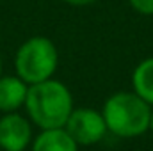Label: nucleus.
Returning a JSON list of instances; mask_svg holds the SVG:
<instances>
[{"label":"nucleus","mask_w":153,"mask_h":151,"mask_svg":"<svg viewBox=\"0 0 153 151\" xmlns=\"http://www.w3.org/2000/svg\"><path fill=\"white\" fill-rule=\"evenodd\" d=\"M23 107L30 121L41 130L64 128L73 110V96L62 82L48 78L29 85Z\"/></svg>","instance_id":"f257e3e1"},{"label":"nucleus","mask_w":153,"mask_h":151,"mask_svg":"<svg viewBox=\"0 0 153 151\" xmlns=\"http://www.w3.org/2000/svg\"><path fill=\"white\" fill-rule=\"evenodd\" d=\"M102 114L107 124V132H112L121 139H134L150 130L152 105L134 91H119L109 96L103 103Z\"/></svg>","instance_id":"f03ea898"},{"label":"nucleus","mask_w":153,"mask_h":151,"mask_svg":"<svg viewBox=\"0 0 153 151\" xmlns=\"http://www.w3.org/2000/svg\"><path fill=\"white\" fill-rule=\"evenodd\" d=\"M59 64V53L53 41L43 36L27 39L16 52L14 70L27 85L52 78Z\"/></svg>","instance_id":"7ed1b4c3"},{"label":"nucleus","mask_w":153,"mask_h":151,"mask_svg":"<svg viewBox=\"0 0 153 151\" xmlns=\"http://www.w3.org/2000/svg\"><path fill=\"white\" fill-rule=\"evenodd\" d=\"M64 130L78 146H93L105 137L107 124L103 114L94 109H73L64 124Z\"/></svg>","instance_id":"20e7f679"},{"label":"nucleus","mask_w":153,"mask_h":151,"mask_svg":"<svg viewBox=\"0 0 153 151\" xmlns=\"http://www.w3.org/2000/svg\"><path fill=\"white\" fill-rule=\"evenodd\" d=\"M32 141L30 121L18 112H5L0 117V150L25 151Z\"/></svg>","instance_id":"39448f33"},{"label":"nucleus","mask_w":153,"mask_h":151,"mask_svg":"<svg viewBox=\"0 0 153 151\" xmlns=\"http://www.w3.org/2000/svg\"><path fill=\"white\" fill-rule=\"evenodd\" d=\"M29 85L18 75H0V110L16 112L25 105Z\"/></svg>","instance_id":"423d86ee"},{"label":"nucleus","mask_w":153,"mask_h":151,"mask_svg":"<svg viewBox=\"0 0 153 151\" xmlns=\"http://www.w3.org/2000/svg\"><path fill=\"white\" fill-rule=\"evenodd\" d=\"M32 151H78V144L64 128H50L34 139Z\"/></svg>","instance_id":"0eeeda50"},{"label":"nucleus","mask_w":153,"mask_h":151,"mask_svg":"<svg viewBox=\"0 0 153 151\" xmlns=\"http://www.w3.org/2000/svg\"><path fill=\"white\" fill-rule=\"evenodd\" d=\"M132 87L137 96L153 105V57L141 61L132 73Z\"/></svg>","instance_id":"6e6552de"},{"label":"nucleus","mask_w":153,"mask_h":151,"mask_svg":"<svg viewBox=\"0 0 153 151\" xmlns=\"http://www.w3.org/2000/svg\"><path fill=\"white\" fill-rule=\"evenodd\" d=\"M128 2L134 7V11L146 14V16L153 14V0H128Z\"/></svg>","instance_id":"1a4fd4ad"},{"label":"nucleus","mask_w":153,"mask_h":151,"mask_svg":"<svg viewBox=\"0 0 153 151\" xmlns=\"http://www.w3.org/2000/svg\"><path fill=\"white\" fill-rule=\"evenodd\" d=\"M64 2L70 4V5H89V4H93L96 0H64Z\"/></svg>","instance_id":"9d476101"},{"label":"nucleus","mask_w":153,"mask_h":151,"mask_svg":"<svg viewBox=\"0 0 153 151\" xmlns=\"http://www.w3.org/2000/svg\"><path fill=\"white\" fill-rule=\"evenodd\" d=\"M150 130H152V133H153V110H152V117H150Z\"/></svg>","instance_id":"9b49d317"},{"label":"nucleus","mask_w":153,"mask_h":151,"mask_svg":"<svg viewBox=\"0 0 153 151\" xmlns=\"http://www.w3.org/2000/svg\"><path fill=\"white\" fill-rule=\"evenodd\" d=\"M0 75H2V59H0Z\"/></svg>","instance_id":"f8f14e48"}]
</instances>
